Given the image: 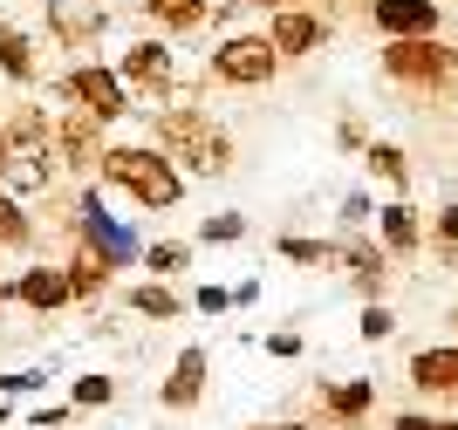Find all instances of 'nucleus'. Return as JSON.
<instances>
[{"label": "nucleus", "mask_w": 458, "mask_h": 430, "mask_svg": "<svg viewBox=\"0 0 458 430\" xmlns=\"http://www.w3.org/2000/svg\"><path fill=\"white\" fill-rule=\"evenodd\" d=\"M0 287H7V253H0Z\"/></svg>", "instance_id": "39"}, {"label": "nucleus", "mask_w": 458, "mask_h": 430, "mask_svg": "<svg viewBox=\"0 0 458 430\" xmlns=\"http://www.w3.org/2000/svg\"><path fill=\"white\" fill-rule=\"evenodd\" d=\"M96 185L123 191V198L144 206V212H178V206H185V171H178L165 150H151V144H110V150H103Z\"/></svg>", "instance_id": "2"}, {"label": "nucleus", "mask_w": 458, "mask_h": 430, "mask_svg": "<svg viewBox=\"0 0 458 430\" xmlns=\"http://www.w3.org/2000/svg\"><path fill=\"white\" fill-rule=\"evenodd\" d=\"M335 274L363 300H383V287H390V253H383L369 232H343V240H335Z\"/></svg>", "instance_id": "10"}, {"label": "nucleus", "mask_w": 458, "mask_h": 430, "mask_svg": "<svg viewBox=\"0 0 458 430\" xmlns=\"http://www.w3.org/2000/svg\"><path fill=\"white\" fill-rule=\"evenodd\" d=\"M411 383H418L424 396H445V403H458V341L418 349V356H411Z\"/></svg>", "instance_id": "16"}, {"label": "nucleus", "mask_w": 458, "mask_h": 430, "mask_svg": "<svg viewBox=\"0 0 458 430\" xmlns=\"http://www.w3.org/2000/svg\"><path fill=\"white\" fill-rule=\"evenodd\" d=\"M390 430H458V424H452V417H424V410H403V417H397Z\"/></svg>", "instance_id": "34"}, {"label": "nucleus", "mask_w": 458, "mask_h": 430, "mask_svg": "<svg viewBox=\"0 0 458 430\" xmlns=\"http://www.w3.org/2000/svg\"><path fill=\"white\" fill-rule=\"evenodd\" d=\"M35 390H48V375L41 369H21V375H0V396L14 403V396H35Z\"/></svg>", "instance_id": "29"}, {"label": "nucleus", "mask_w": 458, "mask_h": 430, "mask_svg": "<svg viewBox=\"0 0 458 430\" xmlns=\"http://www.w3.org/2000/svg\"><path fill=\"white\" fill-rule=\"evenodd\" d=\"M62 274H69V287H76V308L82 300H103L116 287V266L96 253V246H82V240H69V260H62Z\"/></svg>", "instance_id": "15"}, {"label": "nucleus", "mask_w": 458, "mask_h": 430, "mask_svg": "<svg viewBox=\"0 0 458 430\" xmlns=\"http://www.w3.org/2000/svg\"><path fill=\"white\" fill-rule=\"evenodd\" d=\"M0 185L14 191L21 206H35V198H55V185H62L55 150H7V164H0Z\"/></svg>", "instance_id": "13"}, {"label": "nucleus", "mask_w": 458, "mask_h": 430, "mask_svg": "<svg viewBox=\"0 0 458 430\" xmlns=\"http://www.w3.org/2000/svg\"><path fill=\"white\" fill-rule=\"evenodd\" d=\"M452 328H458V308H452Z\"/></svg>", "instance_id": "42"}, {"label": "nucleus", "mask_w": 458, "mask_h": 430, "mask_svg": "<svg viewBox=\"0 0 458 430\" xmlns=\"http://www.w3.org/2000/svg\"><path fill=\"white\" fill-rule=\"evenodd\" d=\"M191 253H199L191 240H151L137 260H144V274H151V281H178V274L191 266Z\"/></svg>", "instance_id": "24"}, {"label": "nucleus", "mask_w": 458, "mask_h": 430, "mask_svg": "<svg viewBox=\"0 0 458 430\" xmlns=\"http://www.w3.org/2000/svg\"><path fill=\"white\" fill-rule=\"evenodd\" d=\"M363 14L383 41H418V35H438L445 28L438 0H363Z\"/></svg>", "instance_id": "11"}, {"label": "nucleus", "mask_w": 458, "mask_h": 430, "mask_svg": "<svg viewBox=\"0 0 458 430\" xmlns=\"http://www.w3.org/2000/svg\"><path fill=\"white\" fill-rule=\"evenodd\" d=\"M82 7H103V0H82Z\"/></svg>", "instance_id": "41"}, {"label": "nucleus", "mask_w": 458, "mask_h": 430, "mask_svg": "<svg viewBox=\"0 0 458 430\" xmlns=\"http://www.w3.org/2000/svg\"><path fill=\"white\" fill-rule=\"evenodd\" d=\"M0 131H7V150H55V116H48V103H14V110L0 116Z\"/></svg>", "instance_id": "18"}, {"label": "nucleus", "mask_w": 458, "mask_h": 430, "mask_svg": "<svg viewBox=\"0 0 458 430\" xmlns=\"http://www.w3.org/2000/svg\"><path fill=\"white\" fill-rule=\"evenodd\" d=\"M123 308L144 315V321H178V315H185V294H178L172 281H131V287H123Z\"/></svg>", "instance_id": "21"}, {"label": "nucleus", "mask_w": 458, "mask_h": 430, "mask_svg": "<svg viewBox=\"0 0 458 430\" xmlns=\"http://www.w3.org/2000/svg\"><path fill=\"white\" fill-rule=\"evenodd\" d=\"M363 171H369V178H383L390 191L411 185V157H403V144H390V137H369V144H363Z\"/></svg>", "instance_id": "23"}, {"label": "nucleus", "mask_w": 458, "mask_h": 430, "mask_svg": "<svg viewBox=\"0 0 458 430\" xmlns=\"http://www.w3.org/2000/svg\"><path fill=\"white\" fill-rule=\"evenodd\" d=\"M103 150H110V123H96L89 110L62 103V116H55V164L69 171V178H96V171H103Z\"/></svg>", "instance_id": "7"}, {"label": "nucleus", "mask_w": 458, "mask_h": 430, "mask_svg": "<svg viewBox=\"0 0 458 430\" xmlns=\"http://www.w3.org/2000/svg\"><path fill=\"white\" fill-rule=\"evenodd\" d=\"M274 253L294 260V266H335V240H308V232H281Z\"/></svg>", "instance_id": "26"}, {"label": "nucleus", "mask_w": 458, "mask_h": 430, "mask_svg": "<svg viewBox=\"0 0 458 430\" xmlns=\"http://www.w3.org/2000/svg\"><path fill=\"white\" fill-rule=\"evenodd\" d=\"M335 144H343V150H363V144H369V131L356 123V116H343V123H335Z\"/></svg>", "instance_id": "35"}, {"label": "nucleus", "mask_w": 458, "mask_h": 430, "mask_svg": "<svg viewBox=\"0 0 458 430\" xmlns=\"http://www.w3.org/2000/svg\"><path fill=\"white\" fill-rule=\"evenodd\" d=\"M0 164H7V131H0Z\"/></svg>", "instance_id": "40"}, {"label": "nucleus", "mask_w": 458, "mask_h": 430, "mask_svg": "<svg viewBox=\"0 0 458 430\" xmlns=\"http://www.w3.org/2000/svg\"><path fill=\"white\" fill-rule=\"evenodd\" d=\"M390 328H397V315H390L383 300H369V308H363V341H383Z\"/></svg>", "instance_id": "30"}, {"label": "nucleus", "mask_w": 458, "mask_h": 430, "mask_svg": "<svg viewBox=\"0 0 458 430\" xmlns=\"http://www.w3.org/2000/svg\"><path fill=\"white\" fill-rule=\"evenodd\" d=\"M0 75H7V82H21V89H28V82L41 75V48H35V35H28V28H14L7 14H0Z\"/></svg>", "instance_id": "20"}, {"label": "nucleus", "mask_w": 458, "mask_h": 430, "mask_svg": "<svg viewBox=\"0 0 458 430\" xmlns=\"http://www.w3.org/2000/svg\"><path fill=\"white\" fill-rule=\"evenodd\" d=\"M369 225V191H349L343 198V232H363Z\"/></svg>", "instance_id": "33"}, {"label": "nucleus", "mask_w": 458, "mask_h": 430, "mask_svg": "<svg viewBox=\"0 0 458 430\" xmlns=\"http://www.w3.org/2000/svg\"><path fill=\"white\" fill-rule=\"evenodd\" d=\"M116 82L131 89V103H151V110H165L178 96V55H172V41L165 35H144L123 48V62H110Z\"/></svg>", "instance_id": "6"}, {"label": "nucleus", "mask_w": 458, "mask_h": 430, "mask_svg": "<svg viewBox=\"0 0 458 430\" xmlns=\"http://www.w3.org/2000/svg\"><path fill=\"white\" fill-rule=\"evenodd\" d=\"M322 410H328V424H343V430H356L369 410H377V383L369 375H349V383H328L322 390Z\"/></svg>", "instance_id": "19"}, {"label": "nucleus", "mask_w": 458, "mask_h": 430, "mask_svg": "<svg viewBox=\"0 0 458 430\" xmlns=\"http://www.w3.org/2000/svg\"><path fill=\"white\" fill-rule=\"evenodd\" d=\"M260 35L274 41V55H281V69H287V62H308V55H315V48H322L328 35H335V28H328V14H322V7H274Z\"/></svg>", "instance_id": "8"}, {"label": "nucleus", "mask_w": 458, "mask_h": 430, "mask_svg": "<svg viewBox=\"0 0 458 430\" xmlns=\"http://www.w3.org/2000/svg\"><path fill=\"white\" fill-rule=\"evenodd\" d=\"M191 308H199V315H226V308H233V287H199V294H191Z\"/></svg>", "instance_id": "32"}, {"label": "nucleus", "mask_w": 458, "mask_h": 430, "mask_svg": "<svg viewBox=\"0 0 458 430\" xmlns=\"http://www.w3.org/2000/svg\"><path fill=\"white\" fill-rule=\"evenodd\" d=\"M274 75H281L274 41H267V35H253V28H240V35H226V41L206 55L199 82H206V89H267Z\"/></svg>", "instance_id": "4"}, {"label": "nucleus", "mask_w": 458, "mask_h": 430, "mask_svg": "<svg viewBox=\"0 0 458 430\" xmlns=\"http://www.w3.org/2000/svg\"><path fill=\"white\" fill-rule=\"evenodd\" d=\"M7 300H21L28 315H69L76 308V287H69V274H62V260H35L28 274H14V281L0 287Z\"/></svg>", "instance_id": "9"}, {"label": "nucleus", "mask_w": 458, "mask_h": 430, "mask_svg": "<svg viewBox=\"0 0 458 430\" xmlns=\"http://www.w3.org/2000/svg\"><path fill=\"white\" fill-rule=\"evenodd\" d=\"M377 246H383V253H397V260L424 253V219H418L411 198H390V206L377 212Z\"/></svg>", "instance_id": "14"}, {"label": "nucleus", "mask_w": 458, "mask_h": 430, "mask_svg": "<svg viewBox=\"0 0 458 430\" xmlns=\"http://www.w3.org/2000/svg\"><path fill=\"white\" fill-rule=\"evenodd\" d=\"M377 75L403 96H452L458 82V48L438 35H418V41H383L377 48Z\"/></svg>", "instance_id": "3"}, {"label": "nucleus", "mask_w": 458, "mask_h": 430, "mask_svg": "<svg viewBox=\"0 0 458 430\" xmlns=\"http://www.w3.org/2000/svg\"><path fill=\"white\" fill-rule=\"evenodd\" d=\"M212 7H219V0H137V14L151 21L165 41L172 35H199V28L212 21Z\"/></svg>", "instance_id": "17"}, {"label": "nucleus", "mask_w": 458, "mask_h": 430, "mask_svg": "<svg viewBox=\"0 0 458 430\" xmlns=\"http://www.w3.org/2000/svg\"><path fill=\"white\" fill-rule=\"evenodd\" d=\"M240 240H247V212H212L191 246H240Z\"/></svg>", "instance_id": "27"}, {"label": "nucleus", "mask_w": 458, "mask_h": 430, "mask_svg": "<svg viewBox=\"0 0 458 430\" xmlns=\"http://www.w3.org/2000/svg\"><path fill=\"white\" fill-rule=\"evenodd\" d=\"M267 430H308V424H267Z\"/></svg>", "instance_id": "38"}, {"label": "nucleus", "mask_w": 458, "mask_h": 430, "mask_svg": "<svg viewBox=\"0 0 458 430\" xmlns=\"http://www.w3.org/2000/svg\"><path fill=\"white\" fill-rule=\"evenodd\" d=\"M48 96H55V103H76V110H89L96 123H123V116H137L131 89L116 82L110 62H69V69L48 82Z\"/></svg>", "instance_id": "5"}, {"label": "nucleus", "mask_w": 458, "mask_h": 430, "mask_svg": "<svg viewBox=\"0 0 458 430\" xmlns=\"http://www.w3.org/2000/svg\"><path fill=\"white\" fill-rule=\"evenodd\" d=\"M267 356H301V335H267Z\"/></svg>", "instance_id": "36"}, {"label": "nucleus", "mask_w": 458, "mask_h": 430, "mask_svg": "<svg viewBox=\"0 0 458 430\" xmlns=\"http://www.w3.org/2000/svg\"><path fill=\"white\" fill-rule=\"evenodd\" d=\"M41 246V225H35V212L21 206L14 191L0 185V253H35Z\"/></svg>", "instance_id": "22"}, {"label": "nucleus", "mask_w": 458, "mask_h": 430, "mask_svg": "<svg viewBox=\"0 0 458 430\" xmlns=\"http://www.w3.org/2000/svg\"><path fill=\"white\" fill-rule=\"evenodd\" d=\"M69 403H76V410H110L116 403V375L110 369H82L76 383H69Z\"/></svg>", "instance_id": "25"}, {"label": "nucleus", "mask_w": 458, "mask_h": 430, "mask_svg": "<svg viewBox=\"0 0 458 430\" xmlns=\"http://www.w3.org/2000/svg\"><path fill=\"white\" fill-rule=\"evenodd\" d=\"M206 390H212V356H206V349H178L172 375L157 383V410L185 417V410H199V403H206Z\"/></svg>", "instance_id": "12"}, {"label": "nucleus", "mask_w": 458, "mask_h": 430, "mask_svg": "<svg viewBox=\"0 0 458 430\" xmlns=\"http://www.w3.org/2000/svg\"><path fill=\"white\" fill-rule=\"evenodd\" d=\"M137 123H144V144L165 150L185 178H233V164H240L233 131L212 110H199V103H165V110L137 116Z\"/></svg>", "instance_id": "1"}, {"label": "nucleus", "mask_w": 458, "mask_h": 430, "mask_svg": "<svg viewBox=\"0 0 458 430\" xmlns=\"http://www.w3.org/2000/svg\"><path fill=\"white\" fill-rule=\"evenodd\" d=\"M69 417H76V403H41V410H28V424L35 430H69Z\"/></svg>", "instance_id": "31"}, {"label": "nucleus", "mask_w": 458, "mask_h": 430, "mask_svg": "<svg viewBox=\"0 0 458 430\" xmlns=\"http://www.w3.org/2000/svg\"><path fill=\"white\" fill-rule=\"evenodd\" d=\"M431 260L458 266V206H438V219H431Z\"/></svg>", "instance_id": "28"}, {"label": "nucleus", "mask_w": 458, "mask_h": 430, "mask_svg": "<svg viewBox=\"0 0 458 430\" xmlns=\"http://www.w3.org/2000/svg\"><path fill=\"white\" fill-rule=\"evenodd\" d=\"M247 7H267L274 14V7H308V0H247Z\"/></svg>", "instance_id": "37"}]
</instances>
